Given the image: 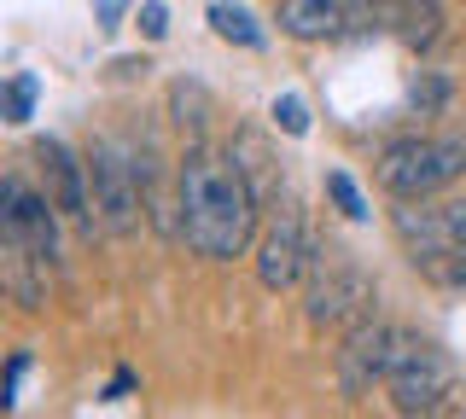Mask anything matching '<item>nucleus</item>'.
Instances as JSON below:
<instances>
[{
	"label": "nucleus",
	"instance_id": "obj_1",
	"mask_svg": "<svg viewBox=\"0 0 466 419\" xmlns=\"http://www.w3.org/2000/svg\"><path fill=\"white\" fill-rule=\"evenodd\" d=\"M175 193H181V239L198 256H210V263L245 256V244L257 234V186L245 181V169L233 157L193 146L181 157Z\"/></svg>",
	"mask_w": 466,
	"mask_h": 419
},
{
	"label": "nucleus",
	"instance_id": "obj_2",
	"mask_svg": "<svg viewBox=\"0 0 466 419\" xmlns=\"http://www.w3.org/2000/svg\"><path fill=\"white\" fill-rule=\"evenodd\" d=\"M466 175V135H426V140H397L379 157V186L397 205H420V198L443 193Z\"/></svg>",
	"mask_w": 466,
	"mask_h": 419
},
{
	"label": "nucleus",
	"instance_id": "obj_3",
	"mask_svg": "<svg viewBox=\"0 0 466 419\" xmlns=\"http://www.w3.org/2000/svg\"><path fill=\"white\" fill-rule=\"evenodd\" d=\"M385 390H390V402H397V414L426 419V414L443 408V396L455 390V361L437 350V344L402 332L397 355H390V373H385Z\"/></svg>",
	"mask_w": 466,
	"mask_h": 419
},
{
	"label": "nucleus",
	"instance_id": "obj_4",
	"mask_svg": "<svg viewBox=\"0 0 466 419\" xmlns=\"http://www.w3.org/2000/svg\"><path fill=\"white\" fill-rule=\"evenodd\" d=\"M309 326H344L373 303V280L339 244H315L309 251Z\"/></svg>",
	"mask_w": 466,
	"mask_h": 419
},
{
	"label": "nucleus",
	"instance_id": "obj_5",
	"mask_svg": "<svg viewBox=\"0 0 466 419\" xmlns=\"http://www.w3.org/2000/svg\"><path fill=\"white\" fill-rule=\"evenodd\" d=\"M140 181L146 169H135L123 157V146H111V140H99L94 157H87V186H94V222L106 227L111 239H128L140 234Z\"/></svg>",
	"mask_w": 466,
	"mask_h": 419
},
{
	"label": "nucleus",
	"instance_id": "obj_6",
	"mask_svg": "<svg viewBox=\"0 0 466 419\" xmlns=\"http://www.w3.org/2000/svg\"><path fill=\"white\" fill-rule=\"evenodd\" d=\"M390 227H397V239L408 244L414 263L455 256L466 251V198H455V205H431V198L402 205V210H390Z\"/></svg>",
	"mask_w": 466,
	"mask_h": 419
},
{
	"label": "nucleus",
	"instance_id": "obj_7",
	"mask_svg": "<svg viewBox=\"0 0 466 419\" xmlns=\"http://www.w3.org/2000/svg\"><path fill=\"white\" fill-rule=\"evenodd\" d=\"M53 198L47 193H29V186L18 175L0 181V227H6V244H18V251H29L41 268L58 256V222H53Z\"/></svg>",
	"mask_w": 466,
	"mask_h": 419
},
{
	"label": "nucleus",
	"instance_id": "obj_8",
	"mask_svg": "<svg viewBox=\"0 0 466 419\" xmlns=\"http://www.w3.org/2000/svg\"><path fill=\"white\" fill-rule=\"evenodd\" d=\"M397 338L402 332L385 326V321H356V332H350L344 350H339V390L344 396H368L373 384H385L390 355H397Z\"/></svg>",
	"mask_w": 466,
	"mask_h": 419
},
{
	"label": "nucleus",
	"instance_id": "obj_9",
	"mask_svg": "<svg viewBox=\"0 0 466 419\" xmlns=\"http://www.w3.org/2000/svg\"><path fill=\"white\" fill-rule=\"evenodd\" d=\"M309 251L315 244L303 239L298 210H280L268 222V234H262V244H257V280L268 285V292H291V285L309 274Z\"/></svg>",
	"mask_w": 466,
	"mask_h": 419
},
{
	"label": "nucleus",
	"instance_id": "obj_10",
	"mask_svg": "<svg viewBox=\"0 0 466 419\" xmlns=\"http://www.w3.org/2000/svg\"><path fill=\"white\" fill-rule=\"evenodd\" d=\"M35 164H41V175H47V198H53V205L94 227V186H87V164H76V152H70L65 140H41Z\"/></svg>",
	"mask_w": 466,
	"mask_h": 419
},
{
	"label": "nucleus",
	"instance_id": "obj_11",
	"mask_svg": "<svg viewBox=\"0 0 466 419\" xmlns=\"http://www.w3.org/2000/svg\"><path fill=\"white\" fill-rule=\"evenodd\" d=\"M368 12L414 53L437 47V35H443V6H437V0H373Z\"/></svg>",
	"mask_w": 466,
	"mask_h": 419
},
{
	"label": "nucleus",
	"instance_id": "obj_12",
	"mask_svg": "<svg viewBox=\"0 0 466 419\" xmlns=\"http://www.w3.org/2000/svg\"><path fill=\"white\" fill-rule=\"evenodd\" d=\"M356 0H280V30L291 41H332L350 30Z\"/></svg>",
	"mask_w": 466,
	"mask_h": 419
},
{
	"label": "nucleus",
	"instance_id": "obj_13",
	"mask_svg": "<svg viewBox=\"0 0 466 419\" xmlns=\"http://www.w3.org/2000/svg\"><path fill=\"white\" fill-rule=\"evenodd\" d=\"M210 30L222 35V41H233V47H262V24L251 18V6H239V0H210Z\"/></svg>",
	"mask_w": 466,
	"mask_h": 419
},
{
	"label": "nucleus",
	"instance_id": "obj_14",
	"mask_svg": "<svg viewBox=\"0 0 466 419\" xmlns=\"http://www.w3.org/2000/svg\"><path fill=\"white\" fill-rule=\"evenodd\" d=\"M327 193H332V205H339L350 222H368V198H361V186L344 175V169H332L327 175Z\"/></svg>",
	"mask_w": 466,
	"mask_h": 419
},
{
	"label": "nucleus",
	"instance_id": "obj_15",
	"mask_svg": "<svg viewBox=\"0 0 466 419\" xmlns=\"http://www.w3.org/2000/svg\"><path fill=\"white\" fill-rule=\"evenodd\" d=\"M35 111V76H12L6 82V123H29Z\"/></svg>",
	"mask_w": 466,
	"mask_h": 419
},
{
	"label": "nucleus",
	"instance_id": "obj_16",
	"mask_svg": "<svg viewBox=\"0 0 466 419\" xmlns=\"http://www.w3.org/2000/svg\"><path fill=\"white\" fill-rule=\"evenodd\" d=\"M274 123H280L291 140H298V135H309V105H303L298 94H280V99H274Z\"/></svg>",
	"mask_w": 466,
	"mask_h": 419
},
{
	"label": "nucleus",
	"instance_id": "obj_17",
	"mask_svg": "<svg viewBox=\"0 0 466 419\" xmlns=\"http://www.w3.org/2000/svg\"><path fill=\"white\" fill-rule=\"evenodd\" d=\"M140 30L152 35V41H164V35H169V12L157 6V0H146V6H140Z\"/></svg>",
	"mask_w": 466,
	"mask_h": 419
},
{
	"label": "nucleus",
	"instance_id": "obj_18",
	"mask_svg": "<svg viewBox=\"0 0 466 419\" xmlns=\"http://www.w3.org/2000/svg\"><path fill=\"white\" fill-rule=\"evenodd\" d=\"M24 373H29V355L18 350L6 361V408H18V384H24Z\"/></svg>",
	"mask_w": 466,
	"mask_h": 419
},
{
	"label": "nucleus",
	"instance_id": "obj_19",
	"mask_svg": "<svg viewBox=\"0 0 466 419\" xmlns=\"http://www.w3.org/2000/svg\"><path fill=\"white\" fill-rule=\"evenodd\" d=\"M449 280H455V285H466V256H461L455 268H449Z\"/></svg>",
	"mask_w": 466,
	"mask_h": 419
}]
</instances>
